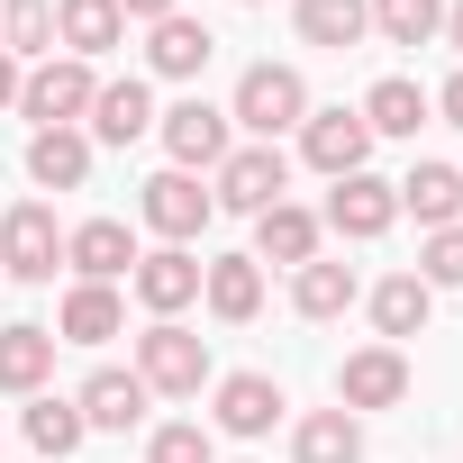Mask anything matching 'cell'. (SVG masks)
Here are the masks:
<instances>
[{"mask_svg":"<svg viewBox=\"0 0 463 463\" xmlns=\"http://www.w3.org/2000/svg\"><path fill=\"white\" fill-rule=\"evenodd\" d=\"M246 10H255V0H246Z\"/></svg>","mask_w":463,"mask_h":463,"instance_id":"cell-38","label":"cell"},{"mask_svg":"<svg viewBox=\"0 0 463 463\" xmlns=\"http://www.w3.org/2000/svg\"><path fill=\"white\" fill-rule=\"evenodd\" d=\"M273 418H282V382L273 373H227L218 382V427L227 436H273Z\"/></svg>","mask_w":463,"mask_h":463,"instance_id":"cell-16","label":"cell"},{"mask_svg":"<svg viewBox=\"0 0 463 463\" xmlns=\"http://www.w3.org/2000/svg\"><path fill=\"white\" fill-rule=\"evenodd\" d=\"M91 91H100V73H91L82 55H64V64L46 55L37 73H19V109H28L37 128H82V118H91Z\"/></svg>","mask_w":463,"mask_h":463,"instance_id":"cell-3","label":"cell"},{"mask_svg":"<svg viewBox=\"0 0 463 463\" xmlns=\"http://www.w3.org/2000/svg\"><path fill=\"white\" fill-rule=\"evenodd\" d=\"M64 264L82 282H118V273H137V237L118 218H82V227H64Z\"/></svg>","mask_w":463,"mask_h":463,"instance_id":"cell-11","label":"cell"},{"mask_svg":"<svg viewBox=\"0 0 463 463\" xmlns=\"http://www.w3.org/2000/svg\"><path fill=\"white\" fill-rule=\"evenodd\" d=\"M391 191L418 227H463V173L454 164H409V182H391Z\"/></svg>","mask_w":463,"mask_h":463,"instance_id":"cell-20","label":"cell"},{"mask_svg":"<svg viewBox=\"0 0 463 463\" xmlns=\"http://www.w3.org/2000/svg\"><path fill=\"white\" fill-rule=\"evenodd\" d=\"M300 118H309V82H300V64H246V73H237L227 128H246L255 146H273V137L300 128Z\"/></svg>","mask_w":463,"mask_h":463,"instance_id":"cell-1","label":"cell"},{"mask_svg":"<svg viewBox=\"0 0 463 463\" xmlns=\"http://www.w3.org/2000/svg\"><path fill=\"white\" fill-rule=\"evenodd\" d=\"M146 463H218V445H209V427H200V418H173V427H155V436H146Z\"/></svg>","mask_w":463,"mask_h":463,"instance_id":"cell-32","label":"cell"},{"mask_svg":"<svg viewBox=\"0 0 463 463\" xmlns=\"http://www.w3.org/2000/svg\"><path fill=\"white\" fill-rule=\"evenodd\" d=\"M137 382H146L155 400H200V382H209V336L155 318V327L137 336Z\"/></svg>","mask_w":463,"mask_h":463,"instance_id":"cell-2","label":"cell"},{"mask_svg":"<svg viewBox=\"0 0 463 463\" xmlns=\"http://www.w3.org/2000/svg\"><path fill=\"white\" fill-rule=\"evenodd\" d=\"M427 309H436V291H427L418 273H391V282H373V327H382V345H400V336H427Z\"/></svg>","mask_w":463,"mask_h":463,"instance_id":"cell-26","label":"cell"},{"mask_svg":"<svg viewBox=\"0 0 463 463\" xmlns=\"http://www.w3.org/2000/svg\"><path fill=\"white\" fill-rule=\"evenodd\" d=\"M209 55H218V37H209L200 19H182V10H173V19H155V37H146V64H155L164 82H191Z\"/></svg>","mask_w":463,"mask_h":463,"instance_id":"cell-22","label":"cell"},{"mask_svg":"<svg viewBox=\"0 0 463 463\" xmlns=\"http://www.w3.org/2000/svg\"><path fill=\"white\" fill-rule=\"evenodd\" d=\"M55 327H64L55 345H109V336L128 327V309H118V291H109V282H73V291H64V309H55Z\"/></svg>","mask_w":463,"mask_h":463,"instance_id":"cell-18","label":"cell"},{"mask_svg":"<svg viewBox=\"0 0 463 463\" xmlns=\"http://www.w3.org/2000/svg\"><path fill=\"white\" fill-rule=\"evenodd\" d=\"M418 282H427V291H454V282H463V227H427V246H418Z\"/></svg>","mask_w":463,"mask_h":463,"instance_id":"cell-33","label":"cell"},{"mask_svg":"<svg viewBox=\"0 0 463 463\" xmlns=\"http://www.w3.org/2000/svg\"><path fill=\"white\" fill-rule=\"evenodd\" d=\"M28 182L82 191V182H91V137H82V128H37V137H28Z\"/></svg>","mask_w":463,"mask_h":463,"instance_id":"cell-17","label":"cell"},{"mask_svg":"<svg viewBox=\"0 0 463 463\" xmlns=\"http://www.w3.org/2000/svg\"><path fill=\"white\" fill-rule=\"evenodd\" d=\"M255 264H318V218L300 209V200H273L264 218H255Z\"/></svg>","mask_w":463,"mask_h":463,"instance_id":"cell-15","label":"cell"},{"mask_svg":"<svg viewBox=\"0 0 463 463\" xmlns=\"http://www.w3.org/2000/svg\"><path fill=\"white\" fill-rule=\"evenodd\" d=\"M173 10H182V0H118V19H146V28H155V19H173Z\"/></svg>","mask_w":463,"mask_h":463,"instance_id":"cell-34","label":"cell"},{"mask_svg":"<svg viewBox=\"0 0 463 463\" xmlns=\"http://www.w3.org/2000/svg\"><path fill=\"white\" fill-rule=\"evenodd\" d=\"M300 155H309L327 182L364 173V155H373V128H364V109H309V118H300Z\"/></svg>","mask_w":463,"mask_h":463,"instance_id":"cell-8","label":"cell"},{"mask_svg":"<svg viewBox=\"0 0 463 463\" xmlns=\"http://www.w3.org/2000/svg\"><path fill=\"white\" fill-rule=\"evenodd\" d=\"M427 109H436V100H427L409 73H391V82H373V91H364V128H373V137H418V128H427Z\"/></svg>","mask_w":463,"mask_h":463,"instance_id":"cell-28","label":"cell"},{"mask_svg":"<svg viewBox=\"0 0 463 463\" xmlns=\"http://www.w3.org/2000/svg\"><path fill=\"white\" fill-rule=\"evenodd\" d=\"M445 37H454V46H463V0H454V10H445Z\"/></svg>","mask_w":463,"mask_h":463,"instance_id":"cell-37","label":"cell"},{"mask_svg":"<svg viewBox=\"0 0 463 463\" xmlns=\"http://www.w3.org/2000/svg\"><path fill=\"white\" fill-rule=\"evenodd\" d=\"M291 19H300V46H327V55H345V46L373 37L364 0H291Z\"/></svg>","mask_w":463,"mask_h":463,"instance_id":"cell-24","label":"cell"},{"mask_svg":"<svg viewBox=\"0 0 463 463\" xmlns=\"http://www.w3.org/2000/svg\"><path fill=\"white\" fill-rule=\"evenodd\" d=\"M391 218H400V191L373 182V173H345V182L327 191V227H336V237H354V246H373Z\"/></svg>","mask_w":463,"mask_h":463,"instance_id":"cell-10","label":"cell"},{"mask_svg":"<svg viewBox=\"0 0 463 463\" xmlns=\"http://www.w3.org/2000/svg\"><path fill=\"white\" fill-rule=\"evenodd\" d=\"M46 373H55V327H0V391H19V400H37L46 391Z\"/></svg>","mask_w":463,"mask_h":463,"instance_id":"cell-21","label":"cell"},{"mask_svg":"<svg viewBox=\"0 0 463 463\" xmlns=\"http://www.w3.org/2000/svg\"><path fill=\"white\" fill-rule=\"evenodd\" d=\"M409 400V354L400 345H364L336 364V409H400Z\"/></svg>","mask_w":463,"mask_h":463,"instance_id":"cell-9","label":"cell"},{"mask_svg":"<svg viewBox=\"0 0 463 463\" xmlns=\"http://www.w3.org/2000/svg\"><path fill=\"white\" fill-rule=\"evenodd\" d=\"M0 55H55V0H0Z\"/></svg>","mask_w":463,"mask_h":463,"instance_id":"cell-29","label":"cell"},{"mask_svg":"<svg viewBox=\"0 0 463 463\" xmlns=\"http://www.w3.org/2000/svg\"><path fill=\"white\" fill-rule=\"evenodd\" d=\"M82 436H91V427H82V409H73V400H55V391H37V400H28V445H37L46 463H64Z\"/></svg>","mask_w":463,"mask_h":463,"instance_id":"cell-30","label":"cell"},{"mask_svg":"<svg viewBox=\"0 0 463 463\" xmlns=\"http://www.w3.org/2000/svg\"><path fill=\"white\" fill-rule=\"evenodd\" d=\"M55 264H64L55 209L46 200H19L10 218H0V273H10V282H55Z\"/></svg>","mask_w":463,"mask_h":463,"instance_id":"cell-4","label":"cell"},{"mask_svg":"<svg viewBox=\"0 0 463 463\" xmlns=\"http://www.w3.org/2000/svg\"><path fill=\"white\" fill-rule=\"evenodd\" d=\"M146 400H155V391H146L137 373H118V364H100V373H91V382L73 391L82 427H137V418H146Z\"/></svg>","mask_w":463,"mask_h":463,"instance_id":"cell-19","label":"cell"},{"mask_svg":"<svg viewBox=\"0 0 463 463\" xmlns=\"http://www.w3.org/2000/svg\"><path fill=\"white\" fill-rule=\"evenodd\" d=\"M137 209H146V227H155V237H164V246H191V237H200V227L218 218V200L200 191V173H155Z\"/></svg>","mask_w":463,"mask_h":463,"instance_id":"cell-7","label":"cell"},{"mask_svg":"<svg viewBox=\"0 0 463 463\" xmlns=\"http://www.w3.org/2000/svg\"><path fill=\"white\" fill-rule=\"evenodd\" d=\"M200 300H209V318L246 327V318L264 309V264H255V255H218V264H200Z\"/></svg>","mask_w":463,"mask_h":463,"instance_id":"cell-13","label":"cell"},{"mask_svg":"<svg viewBox=\"0 0 463 463\" xmlns=\"http://www.w3.org/2000/svg\"><path fill=\"white\" fill-rule=\"evenodd\" d=\"M291 463H364L354 409H309V418L291 427Z\"/></svg>","mask_w":463,"mask_h":463,"instance_id":"cell-23","label":"cell"},{"mask_svg":"<svg viewBox=\"0 0 463 463\" xmlns=\"http://www.w3.org/2000/svg\"><path fill=\"white\" fill-rule=\"evenodd\" d=\"M55 37L91 64V55H109L128 37V19H118V0H55Z\"/></svg>","mask_w":463,"mask_h":463,"instance_id":"cell-27","label":"cell"},{"mask_svg":"<svg viewBox=\"0 0 463 463\" xmlns=\"http://www.w3.org/2000/svg\"><path fill=\"white\" fill-rule=\"evenodd\" d=\"M436 109H445V128H463V73H454V82L436 91Z\"/></svg>","mask_w":463,"mask_h":463,"instance_id":"cell-35","label":"cell"},{"mask_svg":"<svg viewBox=\"0 0 463 463\" xmlns=\"http://www.w3.org/2000/svg\"><path fill=\"white\" fill-rule=\"evenodd\" d=\"M128 282H137V300H146L155 318H173V309H191V300H200V255H191V246L137 255V273H128Z\"/></svg>","mask_w":463,"mask_h":463,"instance_id":"cell-12","label":"cell"},{"mask_svg":"<svg viewBox=\"0 0 463 463\" xmlns=\"http://www.w3.org/2000/svg\"><path fill=\"white\" fill-rule=\"evenodd\" d=\"M373 10V28L391 37V46H427L436 28H445V0H364Z\"/></svg>","mask_w":463,"mask_h":463,"instance_id":"cell-31","label":"cell"},{"mask_svg":"<svg viewBox=\"0 0 463 463\" xmlns=\"http://www.w3.org/2000/svg\"><path fill=\"white\" fill-rule=\"evenodd\" d=\"M19 100V55H0V109Z\"/></svg>","mask_w":463,"mask_h":463,"instance_id":"cell-36","label":"cell"},{"mask_svg":"<svg viewBox=\"0 0 463 463\" xmlns=\"http://www.w3.org/2000/svg\"><path fill=\"white\" fill-rule=\"evenodd\" d=\"M354 300H364L354 264H327V255H318V264H300V273H291V309H300V318H345Z\"/></svg>","mask_w":463,"mask_h":463,"instance_id":"cell-25","label":"cell"},{"mask_svg":"<svg viewBox=\"0 0 463 463\" xmlns=\"http://www.w3.org/2000/svg\"><path fill=\"white\" fill-rule=\"evenodd\" d=\"M155 128H164L173 173H218V164H227V109H209V100H173Z\"/></svg>","mask_w":463,"mask_h":463,"instance_id":"cell-6","label":"cell"},{"mask_svg":"<svg viewBox=\"0 0 463 463\" xmlns=\"http://www.w3.org/2000/svg\"><path fill=\"white\" fill-rule=\"evenodd\" d=\"M291 191V155L282 146H227V164H218V209H246V218H264L273 200Z\"/></svg>","mask_w":463,"mask_h":463,"instance_id":"cell-5","label":"cell"},{"mask_svg":"<svg viewBox=\"0 0 463 463\" xmlns=\"http://www.w3.org/2000/svg\"><path fill=\"white\" fill-rule=\"evenodd\" d=\"M146 128H155V91H146L137 73L91 91V146H137Z\"/></svg>","mask_w":463,"mask_h":463,"instance_id":"cell-14","label":"cell"}]
</instances>
